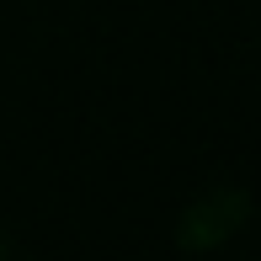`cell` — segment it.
<instances>
[{"label":"cell","mask_w":261,"mask_h":261,"mask_svg":"<svg viewBox=\"0 0 261 261\" xmlns=\"http://www.w3.org/2000/svg\"><path fill=\"white\" fill-rule=\"evenodd\" d=\"M245 213H251L245 192H234V187H219V192H208L203 203L187 208V219H181V245H192V251L224 245V240H229V234L245 224Z\"/></svg>","instance_id":"1"}]
</instances>
